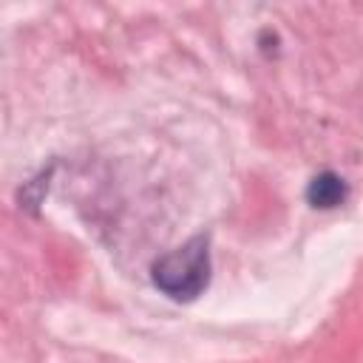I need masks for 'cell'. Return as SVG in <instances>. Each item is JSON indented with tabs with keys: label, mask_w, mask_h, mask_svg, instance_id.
Here are the masks:
<instances>
[{
	"label": "cell",
	"mask_w": 363,
	"mask_h": 363,
	"mask_svg": "<svg viewBox=\"0 0 363 363\" xmlns=\"http://www.w3.org/2000/svg\"><path fill=\"white\" fill-rule=\"evenodd\" d=\"M153 284L173 301H193L210 281V250L207 238L196 235L179 250L162 255L150 267Z\"/></svg>",
	"instance_id": "obj_1"
},
{
	"label": "cell",
	"mask_w": 363,
	"mask_h": 363,
	"mask_svg": "<svg viewBox=\"0 0 363 363\" xmlns=\"http://www.w3.org/2000/svg\"><path fill=\"white\" fill-rule=\"evenodd\" d=\"M306 199H309L312 207H335V204H340L346 199V184H343V179L337 173L326 170V173H320V176H315L309 182Z\"/></svg>",
	"instance_id": "obj_2"
}]
</instances>
